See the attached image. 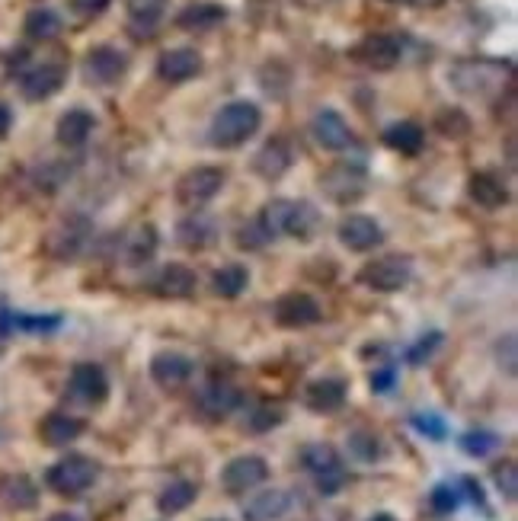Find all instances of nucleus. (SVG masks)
<instances>
[{"instance_id":"obj_1","label":"nucleus","mask_w":518,"mask_h":521,"mask_svg":"<svg viewBox=\"0 0 518 521\" xmlns=\"http://www.w3.org/2000/svg\"><path fill=\"white\" fill-rule=\"evenodd\" d=\"M259 218H263V224L275 234H288L295 237L301 243L314 240L320 234L323 227V218L314 202L307 199H272L263 205V211H259Z\"/></svg>"},{"instance_id":"obj_2","label":"nucleus","mask_w":518,"mask_h":521,"mask_svg":"<svg viewBox=\"0 0 518 521\" xmlns=\"http://www.w3.org/2000/svg\"><path fill=\"white\" fill-rule=\"evenodd\" d=\"M259 128H263V109L250 100H234L215 112L208 135H212L218 151H234L240 144H247Z\"/></svg>"},{"instance_id":"obj_3","label":"nucleus","mask_w":518,"mask_h":521,"mask_svg":"<svg viewBox=\"0 0 518 521\" xmlns=\"http://www.w3.org/2000/svg\"><path fill=\"white\" fill-rule=\"evenodd\" d=\"M96 480H100V464L87 458V454H64V458L55 461L45 474L48 490L64 499L84 496Z\"/></svg>"},{"instance_id":"obj_4","label":"nucleus","mask_w":518,"mask_h":521,"mask_svg":"<svg viewBox=\"0 0 518 521\" xmlns=\"http://www.w3.org/2000/svg\"><path fill=\"white\" fill-rule=\"evenodd\" d=\"M301 467L317 480L320 496H336L346 486V464L343 454L327 442H311L301 448Z\"/></svg>"},{"instance_id":"obj_5","label":"nucleus","mask_w":518,"mask_h":521,"mask_svg":"<svg viewBox=\"0 0 518 521\" xmlns=\"http://www.w3.org/2000/svg\"><path fill=\"white\" fill-rule=\"evenodd\" d=\"M509 71V64H499V61H490V58H471V61H458L455 68L448 71L451 84H455L461 93L467 96H490V93H499L503 90V77Z\"/></svg>"},{"instance_id":"obj_6","label":"nucleus","mask_w":518,"mask_h":521,"mask_svg":"<svg viewBox=\"0 0 518 521\" xmlns=\"http://www.w3.org/2000/svg\"><path fill=\"white\" fill-rule=\"evenodd\" d=\"M413 279V259L400 256V253H387L381 259H371V263L362 266L359 282L368 291H378V295H394V291H403Z\"/></svg>"},{"instance_id":"obj_7","label":"nucleus","mask_w":518,"mask_h":521,"mask_svg":"<svg viewBox=\"0 0 518 521\" xmlns=\"http://www.w3.org/2000/svg\"><path fill=\"white\" fill-rule=\"evenodd\" d=\"M320 189L336 205H352L368 192V167L362 160H339L320 176Z\"/></svg>"},{"instance_id":"obj_8","label":"nucleus","mask_w":518,"mask_h":521,"mask_svg":"<svg viewBox=\"0 0 518 521\" xmlns=\"http://www.w3.org/2000/svg\"><path fill=\"white\" fill-rule=\"evenodd\" d=\"M224 183H228V173L221 167H192L176 179V202L183 208L199 211L212 199H218Z\"/></svg>"},{"instance_id":"obj_9","label":"nucleus","mask_w":518,"mask_h":521,"mask_svg":"<svg viewBox=\"0 0 518 521\" xmlns=\"http://www.w3.org/2000/svg\"><path fill=\"white\" fill-rule=\"evenodd\" d=\"M349 58L355 64H362L368 71H394L400 58H403V42L391 32H368L365 39H359L352 48H349Z\"/></svg>"},{"instance_id":"obj_10","label":"nucleus","mask_w":518,"mask_h":521,"mask_svg":"<svg viewBox=\"0 0 518 521\" xmlns=\"http://www.w3.org/2000/svg\"><path fill=\"white\" fill-rule=\"evenodd\" d=\"M90 237H93V224L84 215H68L48 231L45 253L52 259H61V263H68V259H77L87 250Z\"/></svg>"},{"instance_id":"obj_11","label":"nucleus","mask_w":518,"mask_h":521,"mask_svg":"<svg viewBox=\"0 0 518 521\" xmlns=\"http://www.w3.org/2000/svg\"><path fill=\"white\" fill-rule=\"evenodd\" d=\"M128 55L122 52V48L116 45H93L90 52L84 55V68H80V74H84V80L90 87H116L119 80H125L128 74Z\"/></svg>"},{"instance_id":"obj_12","label":"nucleus","mask_w":518,"mask_h":521,"mask_svg":"<svg viewBox=\"0 0 518 521\" xmlns=\"http://www.w3.org/2000/svg\"><path fill=\"white\" fill-rule=\"evenodd\" d=\"M269 480V461L263 454H237L221 470V490L228 496H244Z\"/></svg>"},{"instance_id":"obj_13","label":"nucleus","mask_w":518,"mask_h":521,"mask_svg":"<svg viewBox=\"0 0 518 521\" xmlns=\"http://www.w3.org/2000/svg\"><path fill=\"white\" fill-rule=\"evenodd\" d=\"M68 397L80 406H103L109 400V374L96 362H80L68 374Z\"/></svg>"},{"instance_id":"obj_14","label":"nucleus","mask_w":518,"mask_h":521,"mask_svg":"<svg viewBox=\"0 0 518 521\" xmlns=\"http://www.w3.org/2000/svg\"><path fill=\"white\" fill-rule=\"evenodd\" d=\"M272 320L275 327L282 330H307L323 320V311L314 295H307V291H288V295H282L272 304Z\"/></svg>"},{"instance_id":"obj_15","label":"nucleus","mask_w":518,"mask_h":521,"mask_svg":"<svg viewBox=\"0 0 518 521\" xmlns=\"http://www.w3.org/2000/svg\"><path fill=\"white\" fill-rule=\"evenodd\" d=\"M64 80H68V68L55 61H45L20 74V93L29 103H45V100H52L55 93H61Z\"/></svg>"},{"instance_id":"obj_16","label":"nucleus","mask_w":518,"mask_h":521,"mask_svg":"<svg viewBox=\"0 0 518 521\" xmlns=\"http://www.w3.org/2000/svg\"><path fill=\"white\" fill-rule=\"evenodd\" d=\"M148 371H151V381L160 390H183L192 381V374H196V362H192V358L183 355V352L164 349V352H157L151 358Z\"/></svg>"},{"instance_id":"obj_17","label":"nucleus","mask_w":518,"mask_h":521,"mask_svg":"<svg viewBox=\"0 0 518 521\" xmlns=\"http://www.w3.org/2000/svg\"><path fill=\"white\" fill-rule=\"evenodd\" d=\"M311 135H314V141L320 144V148L330 151V154H343V151H349V144H352L349 122L330 106H323L311 119Z\"/></svg>"},{"instance_id":"obj_18","label":"nucleus","mask_w":518,"mask_h":521,"mask_svg":"<svg viewBox=\"0 0 518 521\" xmlns=\"http://www.w3.org/2000/svg\"><path fill=\"white\" fill-rule=\"evenodd\" d=\"M339 243H343L346 250L352 253H371L375 247H381V240H384V231H381V224L375 218H368V215H349L339 221Z\"/></svg>"},{"instance_id":"obj_19","label":"nucleus","mask_w":518,"mask_h":521,"mask_svg":"<svg viewBox=\"0 0 518 521\" xmlns=\"http://www.w3.org/2000/svg\"><path fill=\"white\" fill-rule=\"evenodd\" d=\"M202 74V55L196 48H167L157 58V77L164 84H186V80Z\"/></svg>"},{"instance_id":"obj_20","label":"nucleus","mask_w":518,"mask_h":521,"mask_svg":"<svg viewBox=\"0 0 518 521\" xmlns=\"http://www.w3.org/2000/svg\"><path fill=\"white\" fill-rule=\"evenodd\" d=\"M346 397H349V384L343 378H317L304 387V406L311 413H336L346 406Z\"/></svg>"},{"instance_id":"obj_21","label":"nucleus","mask_w":518,"mask_h":521,"mask_svg":"<svg viewBox=\"0 0 518 521\" xmlns=\"http://www.w3.org/2000/svg\"><path fill=\"white\" fill-rule=\"evenodd\" d=\"M291 160H295V154H291L288 141L285 138H272L266 141L263 148H259L250 160V167L259 179H266V183H279V179L291 170Z\"/></svg>"},{"instance_id":"obj_22","label":"nucleus","mask_w":518,"mask_h":521,"mask_svg":"<svg viewBox=\"0 0 518 521\" xmlns=\"http://www.w3.org/2000/svg\"><path fill=\"white\" fill-rule=\"evenodd\" d=\"M84 429H87L84 419L55 410V413L42 416V422H39V442L48 445V448H68V445L77 442L80 435H84Z\"/></svg>"},{"instance_id":"obj_23","label":"nucleus","mask_w":518,"mask_h":521,"mask_svg":"<svg viewBox=\"0 0 518 521\" xmlns=\"http://www.w3.org/2000/svg\"><path fill=\"white\" fill-rule=\"evenodd\" d=\"M199 410L208 416V419H224L231 416L234 410H240V403H244V394L228 384V381H208L202 390H199Z\"/></svg>"},{"instance_id":"obj_24","label":"nucleus","mask_w":518,"mask_h":521,"mask_svg":"<svg viewBox=\"0 0 518 521\" xmlns=\"http://www.w3.org/2000/svg\"><path fill=\"white\" fill-rule=\"evenodd\" d=\"M224 20H228V7L215 4V0H196V4H186L180 13H176V29L183 32H208L218 29Z\"/></svg>"},{"instance_id":"obj_25","label":"nucleus","mask_w":518,"mask_h":521,"mask_svg":"<svg viewBox=\"0 0 518 521\" xmlns=\"http://www.w3.org/2000/svg\"><path fill=\"white\" fill-rule=\"evenodd\" d=\"M215 237H218V227L212 218L202 215V211H192V215H186L176 224V243L189 253H205L215 243Z\"/></svg>"},{"instance_id":"obj_26","label":"nucleus","mask_w":518,"mask_h":521,"mask_svg":"<svg viewBox=\"0 0 518 521\" xmlns=\"http://www.w3.org/2000/svg\"><path fill=\"white\" fill-rule=\"evenodd\" d=\"M93 128H96L93 112L74 106V109H68V112H64V116L58 119V125H55V141L61 144V148L77 151V148H84V144L90 141Z\"/></svg>"},{"instance_id":"obj_27","label":"nucleus","mask_w":518,"mask_h":521,"mask_svg":"<svg viewBox=\"0 0 518 521\" xmlns=\"http://www.w3.org/2000/svg\"><path fill=\"white\" fill-rule=\"evenodd\" d=\"M0 506L10 512H29L39 506V486L26 474H4L0 477Z\"/></svg>"},{"instance_id":"obj_28","label":"nucleus","mask_w":518,"mask_h":521,"mask_svg":"<svg viewBox=\"0 0 518 521\" xmlns=\"http://www.w3.org/2000/svg\"><path fill=\"white\" fill-rule=\"evenodd\" d=\"M199 288V275L192 272L189 266L183 263H170L160 269L157 282H154V291L160 298H170V301H183V298H192Z\"/></svg>"},{"instance_id":"obj_29","label":"nucleus","mask_w":518,"mask_h":521,"mask_svg":"<svg viewBox=\"0 0 518 521\" xmlns=\"http://www.w3.org/2000/svg\"><path fill=\"white\" fill-rule=\"evenodd\" d=\"M170 0H125V10H128V32L135 39H151L157 23L164 20Z\"/></svg>"},{"instance_id":"obj_30","label":"nucleus","mask_w":518,"mask_h":521,"mask_svg":"<svg viewBox=\"0 0 518 521\" xmlns=\"http://www.w3.org/2000/svg\"><path fill=\"white\" fill-rule=\"evenodd\" d=\"M291 512V493L285 490H263L244 502V521H279Z\"/></svg>"},{"instance_id":"obj_31","label":"nucleus","mask_w":518,"mask_h":521,"mask_svg":"<svg viewBox=\"0 0 518 521\" xmlns=\"http://www.w3.org/2000/svg\"><path fill=\"white\" fill-rule=\"evenodd\" d=\"M157 247H160V234H157L154 224H138V227H132V231L122 237V256H125L128 266L151 263Z\"/></svg>"},{"instance_id":"obj_32","label":"nucleus","mask_w":518,"mask_h":521,"mask_svg":"<svg viewBox=\"0 0 518 521\" xmlns=\"http://www.w3.org/2000/svg\"><path fill=\"white\" fill-rule=\"evenodd\" d=\"M467 192H471V199L487 211H499L503 205H509V186L490 170H480L467 179Z\"/></svg>"},{"instance_id":"obj_33","label":"nucleus","mask_w":518,"mask_h":521,"mask_svg":"<svg viewBox=\"0 0 518 521\" xmlns=\"http://www.w3.org/2000/svg\"><path fill=\"white\" fill-rule=\"evenodd\" d=\"M381 141L400 157H416L426 144V132H423V125H416V122H394L384 128Z\"/></svg>"},{"instance_id":"obj_34","label":"nucleus","mask_w":518,"mask_h":521,"mask_svg":"<svg viewBox=\"0 0 518 521\" xmlns=\"http://www.w3.org/2000/svg\"><path fill=\"white\" fill-rule=\"evenodd\" d=\"M61 330L58 314H16V311H0V336L4 333H55Z\"/></svg>"},{"instance_id":"obj_35","label":"nucleus","mask_w":518,"mask_h":521,"mask_svg":"<svg viewBox=\"0 0 518 521\" xmlns=\"http://www.w3.org/2000/svg\"><path fill=\"white\" fill-rule=\"evenodd\" d=\"M199 499V486L192 480H173L164 490L157 493V512L160 515H180L186 512L192 502Z\"/></svg>"},{"instance_id":"obj_36","label":"nucleus","mask_w":518,"mask_h":521,"mask_svg":"<svg viewBox=\"0 0 518 521\" xmlns=\"http://www.w3.org/2000/svg\"><path fill=\"white\" fill-rule=\"evenodd\" d=\"M247 285H250V272H247V266H240V263H228V266L215 269V275H212L215 298H224V301L240 298L247 291Z\"/></svg>"},{"instance_id":"obj_37","label":"nucleus","mask_w":518,"mask_h":521,"mask_svg":"<svg viewBox=\"0 0 518 521\" xmlns=\"http://www.w3.org/2000/svg\"><path fill=\"white\" fill-rule=\"evenodd\" d=\"M61 16L52 10V7H32L26 13V20H23V32L32 39V42H48V39H55L58 32H61Z\"/></svg>"},{"instance_id":"obj_38","label":"nucleus","mask_w":518,"mask_h":521,"mask_svg":"<svg viewBox=\"0 0 518 521\" xmlns=\"http://www.w3.org/2000/svg\"><path fill=\"white\" fill-rule=\"evenodd\" d=\"M432 128H435V132H439L442 138H448V141H464L467 135H471L474 122H471V116H467L464 109H458V106H445V109L435 112Z\"/></svg>"},{"instance_id":"obj_39","label":"nucleus","mask_w":518,"mask_h":521,"mask_svg":"<svg viewBox=\"0 0 518 521\" xmlns=\"http://www.w3.org/2000/svg\"><path fill=\"white\" fill-rule=\"evenodd\" d=\"M458 445L461 451L467 454V458H490V454H496L499 448H503V435L499 432H490V429H471V432H464L458 438Z\"/></svg>"},{"instance_id":"obj_40","label":"nucleus","mask_w":518,"mask_h":521,"mask_svg":"<svg viewBox=\"0 0 518 521\" xmlns=\"http://www.w3.org/2000/svg\"><path fill=\"white\" fill-rule=\"evenodd\" d=\"M349 451H352V458L362 461V464H375L381 454H384L381 438L371 432V429H355L349 435Z\"/></svg>"},{"instance_id":"obj_41","label":"nucleus","mask_w":518,"mask_h":521,"mask_svg":"<svg viewBox=\"0 0 518 521\" xmlns=\"http://www.w3.org/2000/svg\"><path fill=\"white\" fill-rule=\"evenodd\" d=\"M269 240H272V231L263 224V218H253V221L240 224L237 231H234V243H237L240 250H247V253L263 250Z\"/></svg>"},{"instance_id":"obj_42","label":"nucleus","mask_w":518,"mask_h":521,"mask_svg":"<svg viewBox=\"0 0 518 521\" xmlns=\"http://www.w3.org/2000/svg\"><path fill=\"white\" fill-rule=\"evenodd\" d=\"M410 429H413L416 435H423L426 442H445V438L451 435L445 416L432 413V410H429V413H413V416H410Z\"/></svg>"},{"instance_id":"obj_43","label":"nucleus","mask_w":518,"mask_h":521,"mask_svg":"<svg viewBox=\"0 0 518 521\" xmlns=\"http://www.w3.org/2000/svg\"><path fill=\"white\" fill-rule=\"evenodd\" d=\"M461 502H464V496L455 483H435L429 493V506L435 515H455L461 509Z\"/></svg>"},{"instance_id":"obj_44","label":"nucleus","mask_w":518,"mask_h":521,"mask_svg":"<svg viewBox=\"0 0 518 521\" xmlns=\"http://www.w3.org/2000/svg\"><path fill=\"white\" fill-rule=\"evenodd\" d=\"M282 422H285V410H282V406H256V410L247 416V432L266 435L272 429H279Z\"/></svg>"},{"instance_id":"obj_45","label":"nucleus","mask_w":518,"mask_h":521,"mask_svg":"<svg viewBox=\"0 0 518 521\" xmlns=\"http://www.w3.org/2000/svg\"><path fill=\"white\" fill-rule=\"evenodd\" d=\"M493 483H496L499 496H506V502H515V496H518V467H515V461H499L493 467Z\"/></svg>"},{"instance_id":"obj_46","label":"nucleus","mask_w":518,"mask_h":521,"mask_svg":"<svg viewBox=\"0 0 518 521\" xmlns=\"http://www.w3.org/2000/svg\"><path fill=\"white\" fill-rule=\"evenodd\" d=\"M68 176H71V167H64L61 160H45V164L36 170V183L45 192H55V189L64 186V179H68Z\"/></svg>"},{"instance_id":"obj_47","label":"nucleus","mask_w":518,"mask_h":521,"mask_svg":"<svg viewBox=\"0 0 518 521\" xmlns=\"http://www.w3.org/2000/svg\"><path fill=\"white\" fill-rule=\"evenodd\" d=\"M442 333H426V336H419L416 339V343L407 349V362L413 365V368H423L426 362H429V358L435 355V349H439L442 346Z\"/></svg>"},{"instance_id":"obj_48","label":"nucleus","mask_w":518,"mask_h":521,"mask_svg":"<svg viewBox=\"0 0 518 521\" xmlns=\"http://www.w3.org/2000/svg\"><path fill=\"white\" fill-rule=\"evenodd\" d=\"M397 381H400V371H397V365H391V362H381L375 371H371V378H368V384H371V394H391V390L397 387Z\"/></svg>"},{"instance_id":"obj_49","label":"nucleus","mask_w":518,"mask_h":521,"mask_svg":"<svg viewBox=\"0 0 518 521\" xmlns=\"http://www.w3.org/2000/svg\"><path fill=\"white\" fill-rule=\"evenodd\" d=\"M458 490H461V496H464V499H471V502H474V506H477L480 512H490L487 493H483V483H480L477 477H461Z\"/></svg>"},{"instance_id":"obj_50","label":"nucleus","mask_w":518,"mask_h":521,"mask_svg":"<svg viewBox=\"0 0 518 521\" xmlns=\"http://www.w3.org/2000/svg\"><path fill=\"white\" fill-rule=\"evenodd\" d=\"M112 0H71V10L80 16V20H96L109 10Z\"/></svg>"},{"instance_id":"obj_51","label":"nucleus","mask_w":518,"mask_h":521,"mask_svg":"<svg viewBox=\"0 0 518 521\" xmlns=\"http://www.w3.org/2000/svg\"><path fill=\"white\" fill-rule=\"evenodd\" d=\"M496 352H499V362L506 358V371L515 374V365H518V358H515V336H506L503 343L496 346Z\"/></svg>"},{"instance_id":"obj_52","label":"nucleus","mask_w":518,"mask_h":521,"mask_svg":"<svg viewBox=\"0 0 518 521\" xmlns=\"http://www.w3.org/2000/svg\"><path fill=\"white\" fill-rule=\"evenodd\" d=\"M26 61H29V52H26V48H13V52L7 55V71L13 74V71H23L26 68Z\"/></svg>"},{"instance_id":"obj_53","label":"nucleus","mask_w":518,"mask_h":521,"mask_svg":"<svg viewBox=\"0 0 518 521\" xmlns=\"http://www.w3.org/2000/svg\"><path fill=\"white\" fill-rule=\"evenodd\" d=\"M10 128H13V109L7 103H0V141L10 135Z\"/></svg>"},{"instance_id":"obj_54","label":"nucleus","mask_w":518,"mask_h":521,"mask_svg":"<svg viewBox=\"0 0 518 521\" xmlns=\"http://www.w3.org/2000/svg\"><path fill=\"white\" fill-rule=\"evenodd\" d=\"M48 521H80L77 515H71V512H55L52 518H48Z\"/></svg>"},{"instance_id":"obj_55","label":"nucleus","mask_w":518,"mask_h":521,"mask_svg":"<svg viewBox=\"0 0 518 521\" xmlns=\"http://www.w3.org/2000/svg\"><path fill=\"white\" fill-rule=\"evenodd\" d=\"M384 4H394V7H410V4H413V7H416L419 0H384Z\"/></svg>"},{"instance_id":"obj_56","label":"nucleus","mask_w":518,"mask_h":521,"mask_svg":"<svg viewBox=\"0 0 518 521\" xmlns=\"http://www.w3.org/2000/svg\"><path fill=\"white\" fill-rule=\"evenodd\" d=\"M368 521H397V518L391 512H378V515H371Z\"/></svg>"},{"instance_id":"obj_57","label":"nucleus","mask_w":518,"mask_h":521,"mask_svg":"<svg viewBox=\"0 0 518 521\" xmlns=\"http://www.w3.org/2000/svg\"><path fill=\"white\" fill-rule=\"evenodd\" d=\"M439 4H442V0H419L416 7H439Z\"/></svg>"},{"instance_id":"obj_58","label":"nucleus","mask_w":518,"mask_h":521,"mask_svg":"<svg viewBox=\"0 0 518 521\" xmlns=\"http://www.w3.org/2000/svg\"><path fill=\"white\" fill-rule=\"evenodd\" d=\"M205 521H228V518H205Z\"/></svg>"}]
</instances>
